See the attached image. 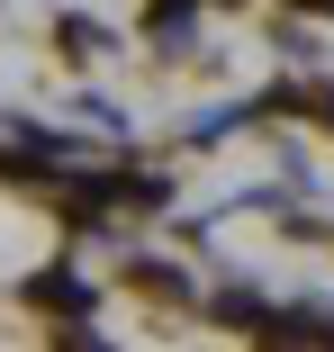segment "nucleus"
Segmentation results:
<instances>
[{"label":"nucleus","mask_w":334,"mask_h":352,"mask_svg":"<svg viewBox=\"0 0 334 352\" xmlns=\"http://www.w3.org/2000/svg\"><path fill=\"white\" fill-rule=\"evenodd\" d=\"M289 10H334V0H289Z\"/></svg>","instance_id":"20e7f679"},{"label":"nucleus","mask_w":334,"mask_h":352,"mask_svg":"<svg viewBox=\"0 0 334 352\" xmlns=\"http://www.w3.org/2000/svg\"><path fill=\"white\" fill-rule=\"evenodd\" d=\"M27 298H36V307H54V316H82V307H91V298H82V280H63V271H45Z\"/></svg>","instance_id":"f257e3e1"},{"label":"nucleus","mask_w":334,"mask_h":352,"mask_svg":"<svg viewBox=\"0 0 334 352\" xmlns=\"http://www.w3.org/2000/svg\"><path fill=\"white\" fill-rule=\"evenodd\" d=\"M181 10H190V0H154V28H181Z\"/></svg>","instance_id":"f03ea898"},{"label":"nucleus","mask_w":334,"mask_h":352,"mask_svg":"<svg viewBox=\"0 0 334 352\" xmlns=\"http://www.w3.org/2000/svg\"><path fill=\"white\" fill-rule=\"evenodd\" d=\"M316 118H325V126H334V91H325V100H316Z\"/></svg>","instance_id":"7ed1b4c3"}]
</instances>
